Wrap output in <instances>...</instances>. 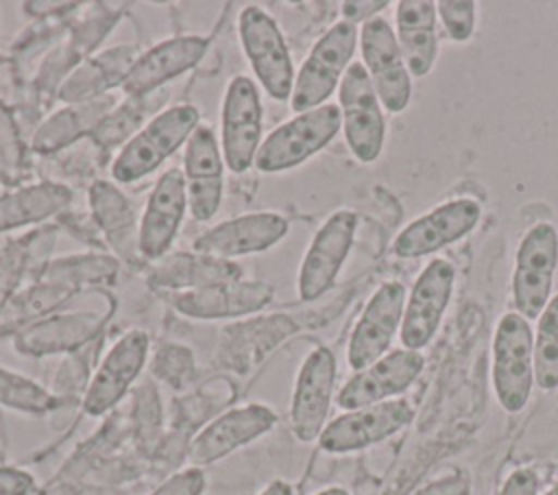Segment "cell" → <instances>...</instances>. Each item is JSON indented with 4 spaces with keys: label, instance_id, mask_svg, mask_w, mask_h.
<instances>
[{
    "label": "cell",
    "instance_id": "ba28073f",
    "mask_svg": "<svg viewBox=\"0 0 558 495\" xmlns=\"http://www.w3.org/2000/svg\"><path fill=\"white\" fill-rule=\"evenodd\" d=\"M558 266V231L549 222L534 225L517 249L512 301L523 318H538L549 303Z\"/></svg>",
    "mask_w": 558,
    "mask_h": 495
},
{
    "label": "cell",
    "instance_id": "5bb4252c",
    "mask_svg": "<svg viewBox=\"0 0 558 495\" xmlns=\"http://www.w3.org/2000/svg\"><path fill=\"white\" fill-rule=\"evenodd\" d=\"M456 281V268L449 259H432L412 286L401 321L403 349L418 351L434 338L449 305Z\"/></svg>",
    "mask_w": 558,
    "mask_h": 495
},
{
    "label": "cell",
    "instance_id": "4dcf8cb0",
    "mask_svg": "<svg viewBox=\"0 0 558 495\" xmlns=\"http://www.w3.org/2000/svg\"><path fill=\"white\" fill-rule=\"evenodd\" d=\"M534 382L543 390L558 388V294L549 299L538 316L534 338Z\"/></svg>",
    "mask_w": 558,
    "mask_h": 495
},
{
    "label": "cell",
    "instance_id": "30bf717a",
    "mask_svg": "<svg viewBox=\"0 0 558 495\" xmlns=\"http://www.w3.org/2000/svg\"><path fill=\"white\" fill-rule=\"evenodd\" d=\"M336 386V358L327 347H314L294 382L290 401V427L301 443L318 440L327 425V414Z\"/></svg>",
    "mask_w": 558,
    "mask_h": 495
},
{
    "label": "cell",
    "instance_id": "836d02e7",
    "mask_svg": "<svg viewBox=\"0 0 558 495\" xmlns=\"http://www.w3.org/2000/svg\"><path fill=\"white\" fill-rule=\"evenodd\" d=\"M436 11L453 41H466L475 26V2L473 0H440Z\"/></svg>",
    "mask_w": 558,
    "mask_h": 495
},
{
    "label": "cell",
    "instance_id": "6da1fadb",
    "mask_svg": "<svg viewBox=\"0 0 558 495\" xmlns=\"http://www.w3.org/2000/svg\"><path fill=\"white\" fill-rule=\"evenodd\" d=\"M198 109L181 102L155 113L137 133L122 144L111 161V177L118 183H135L155 172L179 150L198 126Z\"/></svg>",
    "mask_w": 558,
    "mask_h": 495
},
{
    "label": "cell",
    "instance_id": "83f0119b",
    "mask_svg": "<svg viewBox=\"0 0 558 495\" xmlns=\"http://www.w3.org/2000/svg\"><path fill=\"white\" fill-rule=\"evenodd\" d=\"M72 198V190L61 183H35L0 196V231H11L31 222H39Z\"/></svg>",
    "mask_w": 558,
    "mask_h": 495
},
{
    "label": "cell",
    "instance_id": "ab89813d",
    "mask_svg": "<svg viewBox=\"0 0 558 495\" xmlns=\"http://www.w3.org/2000/svg\"><path fill=\"white\" fill-rule=\"evenodd\" d=\"M314 495H349V491L342 488V486H327V488H323V491H318Z\"/></svg>",
    "mask_w": 558,
    "mask_h": 495
},
{
    "label": "cell",
    "instance_id": "2e32d148",
    "mask_svg": "<svg viewBox=\"0 0 558 495\" xmlns=\"http://www.w3.org/2000/svg\"><path fill=\"white\" fill-rule=\"evenodd\" d=\"M277 423L272 408L264 403H244L218 414L190 443L187 460L192 467L211 464L231 451L253 443Z\"/></svg>",
    "mask_w": 558,
    "mask_h": 495
},
{
    "label": "cell",
    "instance_id": "8fae6325",
    "mask_svg": "<svg viewBox=\"0 0 558 495\" xmlns=\"http://www.w3.org/2000/svg\"><path fill=\"white\" fill-rule=\"evenodd\" d=\"M414 410L405 399H388L375 406L347 410L329 421L318 436L320 449L329 454H349L381 443L410 425Z\"/></svg>",
    "mask_w": 558,
    "mask_h": 495
},
{
    "label": "cell",
    "instance_id": "60d3db41",
    "mask_svg": "<svg viewBox=\"0 0 558 495\" xmlns=\"http://www.w3.org/2000/svg\"><path fill=\"white\" fill-rule=\"evenodd\" d=\"M545 495H558V482H556V484H554Z\"/></svg>",
    "mask_w": 558,
    "mask_h": 495
},
{
    "label": "cell",
    "instance_id": "d4e9b609",
    "mask_svg": "<svg viewBox=\"0 0 558 495\" xmlns=\"http://www.w3.org/2000/svg\"><path fill=\"white\" fill-rule=\"evenodd\" d=\"M242 270L229 259H216L201 253H177L166 259H159L153 268L150 283L159 288L196 290L214 283L240 281Z\"/></svg>",
    "mask_w": 558,
    "mask_h": 495
},
{
    "label": "cell",
    "instance_id": "e575fe53",
    "mask_svg": "<svg viewBox=\"0 0 558 495\" xmlns=\"http://www.w3.org/2000/svg\"><path fill=\"white\" fill-rule=\"evenodd\" d=\"M205 493V473L201 467H187L172 473L161 482L150 495H203Z\"/></svg>",
    "mask_w": 558,
    "mask_h": 495
},
{
    "label": "cell",
    "instance_id": "f1b7e54d",
    "mask_svg": "<svg viewBox=\"0 0 558 495\" xmlns=\"http://www.w3.org/2000/svg\"><path fill=\"white\" fill-rule=\"evenodd\" d=\"M89 203L109 244L120 255L133 257V251L137 249V233H133L135 216L120 190H116L111 183L98 181L89 192Z\"/></svg>",
    "mask_w": 558,
    "mask_h": 495
},
{
    "label": "cell",
    "instance_id": "8d00e7d4",
    "mask_svg": "<svg viewBox=\"0 0 558 495\" xmlns=\"http://www.w3.org/2000/svg\"><path fill=\"white\" fill-rule=\"evenodd\" d=\"M499 495H538V475L532 469H514L504 482Z\"/></svg>",
    "mask_w": 558,
    "mask_h": 495
},
{
    "label": "cell",
    "instance_id": "1f68e13d",
    "mask_svg": "<svg viewBox=\"0 0 558 495\" xmlns=\"http://www.w3.org/2000/svg\"><path fill=\"white\" fill-rule=\"evenodd\" d=\"M54 403L52 395L33 379L0 366V406L41 414Z\"/></svg>",
    "mask_w": 558,
    "mask_h": 495
},
{
    "label": "cell",
    "instance_id": "44dd1931",
    "mask_svg": "<svg viewBox=\"0 0 558 495\" xmlns=\"http://www.w3.org/2000/svg\"><path fill=\"white\" fill-rule=\"evenodd\" d=\"M288 233V220L275 212H253L218 222L198 236L194 253L216 259H233L275 246Z\"/></svg>",
    "mask_w": 558,
    "mask_h": 495
},
{
    "label": "cell",
    "instance_id": "9a60e30c",
    "mask_svg": "<svg viewBox=\"0 0 558 495\" xmlns=\"http://www.w3.org/2000/svg\"><path fill=\"white\" fill-rule=\"evenodd\" d=\"M187 212V190L181 168H170L155 181L137 222V253L161 259L172 246Z\"/></svg>",
    "mask_w": 558,
    "mask_h": 495
},
{
    "label": "cell",
    "instance_id": "74e56055",
    "mask_svg": "<svg viewBox=\"0 0 558 495\" xmlns=\"http://www.w3.org/2000/svg\"><path fill=\"white\" fill-rule=\"evenodd\" d=\"M386 7H388V0H377V2L349 0V2H342V15H344V22H351V24L362 22L364 24V22L377 17V13Z\"/></svg>",
    "mask_w": 558,
    "mask_h": 495
},
{
    "label": "cell",
    "instance_id": "5b68a950",
    "mask_svg": "<svg viewBox=\"0 0 558 495\" xmlns=\"http://www.w3.org/2000/svg\"><path fill=\"white\" fill-rule=\"evenodd\" d=\"M238 35L262 89L272 100H290L296 74L279 24L264 9L248 4L238 15Z\"/></svg>",
    "mask_w": 558,
    "mask_h": 495
},
{
    "label": "cell",
    "instance_id": "cb8c5ba5",
    "mask_svg": "<svg viewBox=\"0 0 558 495\" xmlns=\"http://www.w3.org/2000/svg\"><path fill=\"white\" fill-rule=\"evenodd\" d=\"M397 41L412 76H425L438 55L436 2L401 0L397 4Z\"/></svg>",
    "mask_w": 558,
    "mask_h": 495
},
{
    "label": "cell",
    "instance_id": "d6a6232c",
    "mask_svg": "<svg viewBox=\"0 0 558 495\" xmlns=\"http://www.w3.org/2000/svg\"><path fill=\"white\" fill-rule=\"evenodd\" d=\"M144 113V98H129L124 105L113 109L102 124L96 129L94 137L102 146H116L118 142H129L137 133V124Z\"/></svg>",
    "mask_w": 558,
    "mask_h": 495
},
{
    "label": "cell",
    "instance_id": "52a82bcc",
    "mask_svg": "<svg viewBox=\"0 0 558 495\" xmlns=\"http://www.w3.org/2000/svg\"><path fill=\"white\" fill-rule=\"evenodd\" d=\"M262 146V100L253 79L233 76L220 109V150L225 166L242 174L255 164Z\"/></svg>",
    "mask_w": 558,
    "mask_h": 495
},
{
    "label": "cell",
    "instance_id": "277c9868",
    "mask_svg": "<svg viewBox=\"0 0 558 495\" xmlns=\"http://www.w3.org/2000/svg\"><path fill=\"white\" fill-rule=\"evenodd\" d=\"M493 388L506 412H521L534 384V336L527 318L508 312L493 336Z\"/></svg>",
    "mask_w": 558,
    "mask_h": 495
},
{
    "label": "cell",
    "instance_id": "8992f818",
    "mask_svg": "<svg viewBox=\"0 0 558 495\" xmlns=\"http://www.w3.org/2000/svg\"><path fill=\"white\" fill-rule=\"evenodd\" d=\"M338 107L342 133L353 157L362 164L375 161L384 148L386 118L364 63H351L344 72L338 87Z\"/></svg>",
    "mask_w": 558,
    "mask_h": 495
},
{
    "label": "cell",
    "instance_id": "484cf974",
    "mask_svg": "<svg viewBox=\"0 0 558 495\" xmlns=\"http://www.w3.org/2000/svg\"><path fill=\"white\" fill-rule=\"evenodd\" d=\"M116 109V98L111 96H98L94 100L70 105L57 113H52L33 137V150L35 153H54L74 140L96 133V129L102 124V120Z\"/></svg>",
    "mask_w": 558,
    "mask_h": 495
},
{
    "label": "cell",
    "instance_id": "4fadbf2b",
    "mask_svg": "<svg viewBox=\"0 0 558 495\" xmlns=\"http://www.w3.org/2000/svg\"><path fill=\"white\" fill-rule=\"evenodd\" d=\"M405 310V288L399 281L381 283L364 305L347 347V362L362 371L386 355Z\"/></svg>",
    "mask_w": 558,
    "mask_h": 495
},
{
    "label": "cell",
    "instance_id": "e0dca14e",
    "mask_svg": "<svg viewBox=\"0 0 558 495\" xmlns=\"http://www.w3.org/2000/svg\"><path fill=\"white\" fill-rule=\"evenodd\" d=\"M148 342V334L142 329H131L113 342L85 390L83 410L87 414H105L129 393L146 364Z\"/></svg>",
    "mask_w": 558,
    "mask_h": 495
},
{
    "label": "cell",
    "instance_id": "7a4b0ae2",
    "mask_svg": "<svg viewBox=\"0 0 558 495\" xmlns=\"http://www.w3.org/2000/svg\"><path fill=\"white\" fill-rule=\"evenodd\" d=\"M340 126V107L333 102L296 113L262 140L253 166L262 172H283L296 168L323 150L336 137Z\"/></svg>",
    "mask_w": 558,
    "mask_h": 495
},
{
    "label": "cell",
    "instance_id": "4316f807",
    "mask_svg": "<svg viewBox=\"0 0 558 495\" xmlns=\"http://www.w3.org/2000/svg\"><path fill=\"white\" fill-rule=\"evenodd\" d=\"M135 59H137L135 48L118 46L116 50H107V52L85 61L59 87V98L70 105L98 98L100 92H107L109 87H113L118 83L122 85V81Z\"/></svg>",
    "mask_w": 558,
    "mask_h": 495
},
{
    "label": "cell",
    "instance_id": "603a6c76",
    "mask_svg": "<svg viewBox=\"0 0 558 495\" xmlns=\"http://www.w3.org/2000/svg\"><path fill=\"white\" fill-rule=\"evenodd\" d=\"M172 307L190 318H233L262 310L272 299V288L262 281H227L166 297Z\"/></svg>",
    "mask_w": 558,
    "mask_h": 495
},
{
    "label": "cell",
    "instance_id": "d590c367",
    "mask_svg": "<svg viewBox=\"0 0 558 495\" xmlns=\"http://www.w3.org/2000/svg\"><path fill=\"white\" fill-rule=\"evenodd\" d=\"M35 480L28 471L0 464V495H31Z\"/></svg>",
    "mask_w": 558,
    "mask_h": 495
},
{
    "label": "cell",
    "instance_id": "7c38bea8",
    "mask_svg": "<svg viewBox=\"0 0 558 495\" xmlns=\"http://www.w3.org/2000/svg\"><path fill=\"white\" fill-rule=\"evenodd\" d=\"M357 229V216L349 209L333 212L314 233L301 268H299V297L314 301L323 297L336 277L353 246Z\"/></svg>",
    "mask_w": 558,
    "mask_h": 495
},
{
    "label": "cell",
    "instance_id": "ac0fdd59",
    "mask_svg": "<svg viewBox=\"0 0 558 495\" xmlns=\"http://www.w3.org/2000/svg\"><path fill=\"white\" fill-rule=\"evenodd\" d=\"M482 207L473 198H453L414 218L392 242L397 257H421L464 238L480 222Z\"/></svg>",
    "mask_w": 558,
    "mask_h": 495
},
{
    "label": "cell",
    "instance_id": "7402d4cb",
    "mask_svg": "<svg viewBox=\"0 0 558 495\" xmlns=\"http://www.w3.org/2000/svg\"><path fill=\"white\" fill-rule=\"evenodd\" d=\"M207 46V37L201 35H179L150 46L133 61L122 81V92L129 98H146L163 83L194 68L205 57Z\"/></svg>",
    "mask_w": 558,
    "mask_h": 495
},
{
    "label": "cell",
    "instance_id": "3957f363",
    "mask_svg": "<svg viewBox=\"0 0 558 495\" xmlns=\"http://www.w3.org/2000/svg\"><path fill=\"white\" fill-rule=\"evenodd\" d=\"M357 46V28L351 22H336L325 31L301 63L290 96L294 113L316 109L340 87Z\"/></svg>",
    "mask_w": 558,
    "mask_h": 495
},
{
    "label": "cell",
    "instance_id": "f35d334b",
    "mask_svg": "<svg viewBox=\"0 0 558 495\" xmlns=\"http://www.w3.org/2000/svg\"><path fill=\"white\" fill-rule=\"evenodd\" d=\"M259 495H294V491L286 480H272L268 486L262 488Z\"/></svg>",
    "mask_w": 558,
    "mask_h": 495
},
{
    "label": "cell",
    "instance_id": "b9f144b4",
    "mask_svg": "<svg viewBox=\"0 0 558 495\" xmlns=\"http://www.w3.org/2000/svg\"><path fill=\"white\" fill-rule=\"evenodd\" d=\"M0 464H2V451H0Z\"/></svg>",
    "mask_w": 558,
    "mask_h": 495
},
{
    "label": "cell",
    "instance_id": "f546056e",
    "mask_svg": "<svg viewBox=\"0 0 558 495\" xmlns=\"http://www.w3.org/2000/svg\"><path fill=\"white\" fill-rule=\"evenodd\" d=\"M96 327V318L89 314H74L63 316L57 321L41 323L33 327L24 338L17 342L24 351H54L76 345L78 340L87 338Z\"/></svg>",
    "mask_w": 558,
    "mask_h": 495
},
{
    "label": "cell",
    "instance_id": "d6986e66",
    "mask_svg": "<svg viewBox=\"0 0 558 495\" xmlns=\"http://www.w3.org/2000/svg\"><path fill=\"white\" fill-rule=\"evenodd\" d=\"M423 355L410 349H395L373 362L371 366L355 371L336 395V403L342 410H357L388 401L401 395L423 371Z\"/></svg>",
    "mask_w": 558,
    "mask_h": 495
},
{
    "label": "cell",
    "instance_id": "ffe728a7",
    "mask_svg": "<svg viewBox=\"0 0 558 495\" xmlns=\"http://www.w3.org/2000/svg\"><path fill=\"white\" fill-rule=\"evenodd\" d=\"M225 159L216 133L198 124L183 150V179L187 190V209L194 220H211L222 201Z\"/></svg>",
    "mask_w": 558,
    "mask_h": 495
},
{
    "label": "cell",
    "instance_id": "9c48e42d",
    "mask_svg": "<svg viewBox=\"0 0 558 495\" xmlns=\"http://www.w3.org/2000/svg\"><path fill=\"white\" fill-rule=\"evenodd\" d=\"M360 50L381 105L390 113H401L410 105L412 81L392 26L379 15L364 22L360 26Z\"/></svg>",
    "mask_w": 558,
    "mask_h": 495
}]
</instances>
